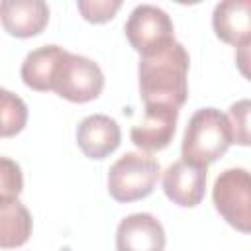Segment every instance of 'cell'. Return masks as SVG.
Masks as SVG:
<instances>
[{"label":"cell","mask_w":251,"mask_h":251,"mask_svg":"<svg viewBox=\"0 0 251 251\" xmlns=\"http://www.w3.org/2000/svg\"><path fill=\"white\" fill-rule=\"evenodd\" d=\"M190 57L176 39L163 49L139 59V92L143 104H165L180 108L188 98Z\"/></svg>","instance_id":"6da1fadb"},{"label":"cell","mask_w":251,"mask_h":251,"mask_svg":"<svg viewBox=\"0 0 251 251\" xmlns=\"http://www.w3.org/2000/svg\"><path fill=\"white\" fill-rule=\"evenodd\" d=\"M233 143L227 116L216 108L196 110L182 137V161L198 167H208L218 161Z\"/></svg>","instance_id":"7a4b0ae2"},{"label":"cell","mask_w":251,"mask_h":251,"mask_svg":"<svg viewBox=\"0 0 251 251\" xmlns=\"http://www.w3.org/2000/svg\"><path fill=\"white\" fill-rule=\"evenodd\" d=\"M159 163L149 153L129 151L108 171V192L116 202H135L147 198L159 178Z\"/></svg>","instance_id":"3957f363"},{"label":"cell","mask_w":251,"mask_h":251,"mask_svg":"<svg viewBox=\"0 0 251 251\" xmlns=\"http://www.w3.org/2000/svg\"><path fill=\"white\" fill-rule=\"evenodd\" d=\"M104 88V75L98 67L88 57L69 53L61 55L53 80H51V90L57 92L61 98L75 102V104H84L100 96Z\"/></svg>","instance_id":"277c9868"},{"label":"cell","mask_w":251,"mask_h":251,"mask_svg":"<svg viewBox=\"0 0 251 251\" xmlns=\"http://www.w3.org/2000/svg\"><path fill=\"white\" fill-rule=\"evenodd\" d=\"M214 206L220 216L237 231L249 233L251 227V180L245 169L224 171L212 190Z\"/></svg>","instance_id":"5b68a950"},{"label":"cell","mask_w":251,"mask_h":251,"mask_svg":"<svg viewBox=\"0 0 251 251\" xmlns=\"http://www.w3.org/2000/svg\"><path fill=\"white\" fill-rule=\"evenodd\" d=\"M126 37L129 45L143 57L151 55L175 41V25L169 14L153 4H139L126 22Z\"/></svg>","instance_id":"8992f818"},{"label":"cell","mask_w":251,"mask_h":251,"mask_svg":"<svg viewBox=\"0 0 251 251\" xmlns=\"http://www.w3.org/2000/svg\"><path fill=\"white\" fill-rule=\"evenodd\" d=\"M163 190L167 198L180 208H194L206 194V167L175 161L163 173Z\"/></svg>","instance_id":"52a82bcc"},{"label":"cell","mask_w":251,"mask_h":251,"mask_svg":"<svg viewBox=\"0 0 251 251\" xmlns=\"http://www.w3.org/2000/svg\"><path fill=\"white\" fill-rule=\"evenodd\" d=\"M176 120V108L165 104H147L143 120L131 127V141L143 151H161L173 141Z\"/></svg>","instance_id":"ba28073f"},{"label":"cell","mask_w":251,"mask_h":251,"mask_svg":"<svg viewBox=\"0 0 251 251\" xmlns=\"http://www.w3.org/2000/svg\"><path fill=\"white\" fill-rule=\"evenodd\" d=\"M165 243L161 222L145 212L126 216L116 229L118 251H163Z\"/></svg>","instance_id":"9c48e42d"},{"label":"cell","mask_w":251,"mask_h":251,"mask_svg":"<svg viewBox=\"0 0 251 251\" xmlns=\"http://www.w3.org/2000/svg\"><path fill=\"white\" fill-rule=\"evenodd\" d=\"M120 141L122 131L118 122L104 114L86 116L76 127V143L88 159H106L120 147Z\"/></svg>","instance_id":"30bf717a"},{"label":"cell","mask_w":251,"mask_h":251,"mask_svg":"<svg viewBox=\"0 0 251 251\" xmlns=\"http://www.w3.org/2000/svg\"><path fill=\"white\" fill-rule=\"evenodd\" d=\"M49 22V6L43 0H2L0 24L14 37L39 35Z\"/></svg>","instance_id":"8fae6325"},{"label":"cell","mask_w":251,"mask_h":251,"mask_svg":"<svg viewBox=\"0 0 251 251\" xmlns=\"http://www.w3.org/2000/svg\"><path fill=\"white\" fill-rule=\"evenodd\" d=\"M251 2L249 0H226L216 4L212 14V25L216 35L233 47H245L251 41Z\"/></svg>","instance_id":"7c38bea8"},{"label":"cell","mask_w":251,"mask_h":251,"mask_svg":"<svg viewBox=\"0 0 251 251\" xmlns=\"http://www.w3.org/2000/svg\"><path fill=\"white\" fill-rule=\"evenodd\" d=\"M65 53L63 47L59 45H43L33 51H29L22 63V80L25 86L37 92H47L51 90V80L55 67Z\"/></svg>","instance_id":"4fadbf2b"},{"label":"cell","mask_w":251,"mask_h":251,"mask_svg":"<svg viewBox=\"0 0 251 251\" xmlns=\"http://www.w3.org/2000/svg\"><path fill=\"white\" fill-rule=\"evenodd\" d=\"M33 229L29 210L20 198L0 200V249L22 247Z\"/></svg>","instance_id":"5bb4252c"},{"label":"cell","mask_w":251,"mask_h":251,"mask_svg":"<svg viewBox=\"0 0 251 251\" xmlns=\"http://www.w3.org/2000/svg\"><path fill=\"white\" fill-rule=\"evenodd\" d=\"M27 124V106L25 102L0 86V137H12L20 133Z\"/></svg>","instance_id":"9a60e30c"},{"label":"cell","mask_w":251,"mask_h":251,"mask_svg":"<svg viewBox=\"0 0 251 251\" xmlns=\"http://www.w3.org/2000/svg\"><path fill=\"white\" fill-rule=\"evenodd\" d=\"M24 190L22 169L14 159L0 157V200L18 198Z\"/></svg>","instance_id":"2e32d148"},{"label":"cell","mask_w":251,"mask_h":251,"mask_svg":"<svg viewBox=\"0 0 251 251\" xmlns=\"http://www.w3.org/2000/svg\"><path fill=\"white\" fill-rule=\"evenodd\" d=\"M76 8L86 22L104 24L116 16V12L122 8V2L120 0H78Z\"/></svg>","instance_id":"e0dca14e"},{"label":"cell","mask_w":251,"mask_h":251,"mask_svg":"<svg viewBox=\"0 0 251 251\" xmlns=\"http://www.w3.org/2000/svg\"><path fill=\"white\" fill-rule=\"evenodd\" d=\"M249 108H251L249 100H239L229 106L227 122L231 127L233 143L249 145Z\"/></svg>","instance_id":"ac0fdd59"}]
</instances>
